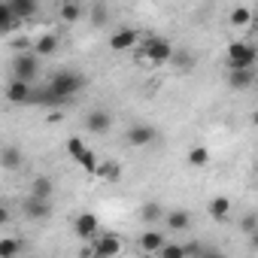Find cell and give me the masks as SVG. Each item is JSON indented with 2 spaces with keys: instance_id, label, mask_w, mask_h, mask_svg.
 Masks as SVG:
<instances>
[{
  "instance_id": "4",
  "label": "cell",
  "mask_w": 258,
  "mask_h": 258,
  "mask_svg": "<svg viewBox=\"0 0 258 258\" xmlns=\"http://www.w3.org/2000/svg\"><path fill=\"white\" fill-rule=\"evenodd\" d=\"M13 73L19 76V79H25V82H34V76L40 73V55L34 52V55H16V61H13Z\"/></svg>"
},
{
  "instance_id": "15",
  "label": "cell",
  "mask_w": 258,
  "mask_h": 258,
  "mask_svg": "<svg viewBox=\"0 0 258 258\" xmlns=\"http://www.w3.org/2000/svg\"><path fill=\"white\" fill-rule=\"evenodd\" d=\"M22 161H25V155H22V149H19V146H4V152H0V164H4L7 170L22 167Z\"/></svg>"
},
{
  "instance_id": "22",
  "label": "cell",
  "mask_w": 258,
  "mask_h": 258,
  "mask_svg": "<svg viewBox=\"0 0 258 258\" xmlns=\"http://www.w3.org/2000/svg\"><path fill=\"white\" fill-rule=\"evenodd\" d=\"M31 191H34V195H40V198H52L55 182H52L49 176H37V179H34V185H31Z\"/></svg>"
},
{
  "instance_id": "32",
  "label": "cell",
  "mask_w": 258,
  "mask_h": 258,
  "mask_svg": "<svg viewBox=\"0 0 258 258\" xmlns=\"http://www.w3.org/2000/svg\"><path fill=\"white\" fill-rule=\"evenodd\" d=\"M91 22H94V25H103V22H106V10H103V7H94V10H91Z\"/></svg>"
},
{
  "instance_id": "26",
  "label": "cell",
  "mask_w": 258,
  "mask_h": 258,
  "mask_svg": "<svg viewBox=\"0 0 258 258\" xmlns=\"http://www.w3.org/2000/svg\"><path fill=\"white\" fill-rule=\"evenodd\" d=\"M19 252H22V243L19 240H10V237L0 240V258H16Z\"/></svg>"
},
{
  "instance_id": "25",
  "label": "cell",
  "mask_w": 258,
  "mask_h": 258,
  "mask_svg": "<svg viewBox=\"0 0 258 258\" xmlns=\"http://www.w3.org/2000/svg\"><path fill=\"white\" fill-rule=\"evenodd\" d=\"M76 161H79V164H82V170H88V173H97V167H100V158H97L91 149H85Z\"/></svg>"
},
{
  "instance_id": "23",
  "label": "cell",
  "mask_w": 258,
  "mask_h": 258,
  "mask_svg": "<svg viewBox=\"0 0 258 258\" xmlns=\"http://www.w3.org/2000/svg\"><path fill=\"white\" fill-rule=\"evenodd\" d=\"M61 19L64 22H79L82 19V7L76 4V0H67V4L61 7Z\"/></svg>"
},
{
  "instance_id": "14",
  "label": "cell",
  "mask_w": 258,
  "mask_h": 258,
  "mask_svg": "<svg viewBox=\"0 0 258 258\" xmlns=\"http://www.w3.org/2000/svg\"><path fill=\"white\" fill-rule=\"evenodd\" d=\"M164 222H167L170 231H188L191 216H188L185 210H170V213H164Z\"/></svg>"
},
{
  "instance_id": "5",
  "label": "cell",
  "mask_w": 258,
  "mask_h": 258,
  "mask_svg": "<svg viewBox=\"0 0 258 258\" xmlns=\"http://www.w3.org/2000/svg\"><path fill=\"white\" fill-rule=\"evenodd\" d=\"M22 210H25L28 219H37V222H40V219H49V216H52V198H40V195L31 191V195L25 198Z\"/></svg>"
},
{
  "instance_id": "8",
  "label": "cell",
  "mask_w": 258,
  "mask_h": 258,
  "mask_svg": "<svg viewBox=\"0 0 258 258\" xmlns=\"http://www.w3.org/2000/svg\"><path fill=\"white\" fill-rule=\"evenodd\" d=\"M124 140L131 143V146H149L155 140V127L152 124H131V127H127V134H124Z\"/></svg>"
},
{
  "instance_id": "34",
  "label": "cell",
  "mask_w": 258,
  "mask_h": 258,
  "mask_svg": "<svg viewBox=\"0 0 258 258\" xmlns=\"http://www.w3.org/2000/svg\"><path fill=\"white\" fill-rule=\"evenodd\" d=\"M252 234H255V237H252V243H255V246H258V231H252Z\"/></svg>"
},
{
  "instance_id": "28",
  "label": "cell",
  "mask_w": 258,
  "mask_h": 258,
  "mask_svg": "<svg viewBox=\"0 0 258 258\" xmlns=\"http://www.w3.org/2000/svg\"><path fill=\"white\" fill-rule=\"evenodd\" d=\"M170 64H176L179 70H188V67L195 64V58H191V52H173V58H170Z\"/></svg>"
},
{
  "instance_id": "13",
  "label": "cell",
  "mask_w": 258,
  "mask_h": 258,
  "mask_svg": "<svg viewBox=\"0 0 258 258\" xmlns=\"http://www.w3.org/2000/svg\"><path fill=\"white\" fill-rule=\"evenodd\" d=\"M10 7H13V13H16L22 22H28V19H34V16H37L40 0H10Z\"/></svg>"
},
{
  "instance_id": "35",
  "label": "cell",
  "mask_w": 258,
  "mask_h": 258,
  "mask_svg": "<svg viewBox=\"0 0 258 258\" xmlns=\"http://www.w3.org/2000/svg\"><path fill=\"white\" fill-rule=\"evenodd\" d=\"M255 76H258V73H255Z\"/></svg>"
},
{
  "instance_id": "24",
  "label": "cell",
  "mask_w": 258,
  "mask_h": 258,
  "mask_svg": "<svg viewBox=\"0 0 258 258\" xmlns=\"http://www.w3.org/2000/svg\"><path fill=\"white\" fill-rule=\"evenodd\" d=\"M249 22H252V10H249V7H237V10L231 13V25H234V28H246Z\"/></svg>"
},
{
  "instance_id": "12",
  "label": "cell",
  "mask_w": 258,
  "mask_h": 258,
  "mask_svg": "<svg viewBox=\"0 0 258 258\" xmlns=\"http://www.w3.org/2000/svg\"><path fill=\"white\" fill-rule=\"evenodd\" d=\"M91 252H94L97 258H109V255H118V252H121V240H118V237H112V234H103V237H97V240H94Z\"/></svg>"
},
{
  "instance_id": "31",
  "label": "cell",
  "mask_w": 258,
  "mask_h": 258,
  "mask_svg": "<svg viewBox=\"0 0 258 258\" xmlns=\"http://www.w3.org/2000/svg\"><path fill=\"white\" fill-rule=\"evenodd\" d=\"M240 228H243V234H252V231H258V216H255V213H249V216H243V222H240Z\"/></svg>"
},
{
  "instance_id": "33",
  "label": "cell",
  "mask_w": 258,
  "mask_h": 258,
  "mask_svg": "<svg viewBox=\"0 0 258 258\" xmlns=\"http://www.w3.org/2000/svg\"><path fill=\"white\" fill-rule=\"evenodd\" d=\"M252 124H255V127H258V109H255V112H252Z\"/></svg>"
},
{
  "instance_id": "11",
  "label": "cell",
  "mask_w": 258,
  "mask_h": 258,
  "mask_svg": "<svg viewBox=\"0 0 258 258\" xmlns=\"http://www.w3.org/2000/svg\"><path fill=\"white\" fill-rule=\"evenodd\" d=\"M252 82H258V76L252 73V67H231V70H228V85H231L234 91H243V88H249Z\"/></svg>"
},
{
  "instance_id": "9",
  "label": "cell",
  "mask_w": 258,
  "mask_h": 258,
  "mask_svg": "<svg viewBox=\"0 0 258 258\" xmlns=\"http://www.w3.org/2000/svg\"><path fill=\"white\" fill-rule=\"evenodd\" d=\"M137 40H140V34H137L134 28H124V31H115V34L109 37V49H112V52H127V49L137 46Z\"/></svg>"
},
{
  "instance_id": "27",
  "label": "cell",
  "mask_w": 258,
  "mask_h": 258,
  "mask_svg": "<svg viewBox=\"0 0 258 258\" xmlns=\"http://www.w3.org/2000/svg\"><path fill=\"white\" fill-rule=\"evenodd\" d=\"M140 216H143V222H155V219H161L164 213H161L158 204H143V207H140Z\"/></svg>"
},
{
  "instance_id": "16",
  "label": "cell",
  "mask_w": 258,
  "mask_h": 258,
  "mask_svg": "<svg viewBox=\"0 0 258 258\" xmlns=\"http://www.w3.org/2000/svg\"><path fill=\"white\" fill-rule=\"evenodd\" d=\"M34 52H37L40 58H49V55H55V52H58V37H55V34H43V37L34 43Z\"/></svg>"
},
{
  "instance_id": "29",
  "label": "cell",
  "mask_w": 258,
  "mask_h": 258,
  "mask_svg": "<svg viewBox=\"0 0 258 258\" xmlns=\"http://www.w3.org/2000/svg\"><path fill=\"white\" fill-rule=\"evenodd\" d=\"M161 255L164 258H182V255H188V249L185 246H176V243H164L161 246Z\"/></svg>"
},
{
  "instance_id": "18",
  "label": "cell",
  "mask_w": 258,
  "mask_h": 258,
  "mask_svg": "<svg viewBox=\"0 0 258 258\" xmlns=\"http://www.w3.org/2000/svg\"><path fill=\"white\" fill-rule=\"evenodd\" d=\"M207 210H210L213 219H225V216L231 213V198H225V195H222V198H213Z\"/></svg>"
},
{
  "instance_id": "7",
  "label": "cell",
  "mask_w": 258,
  "mask_h": 258,
  "mask_svg": "<svg viewBox=\"0 0 258 258\" xmlns=\"http://www.w3.org/2000/svg\"><path fill=\"white\" fill-rule=\"evenodd\" d=\"M97 228H100V222H97V216H94V213H79V216L73 219V234H76V237H82V240L97 237Z\"/></svg>"
},
{
  "instance_id": "6",
  "label": "cell",
  "mask_w": 258,
  "mask_h": 258,
  "mask_svg": "<svg viewBox=\"0 0 258 258\" xmlns=\"http://www.w3.org/2000/svg\"><path fill=\"white\" fill-rule=\"evenodd\" d=\"M34 88H31V82H25V79H19V76H13V82L7 85V100L10 103H34Z\"/></svg>"
},
{
  "instance_id": "2",
  "label": "cell",
  "mask_w": 258,
  "mask_h": 258,
  "mask_svg": "<svg viewBox=\"0 0 258 258\" xmlns=\"http://www.w3.org/2000/svg\"><path fill=\"white\" fill-rule=\"evenodd\" d=\"M255 61H258V49L252 46V43H231L228 46V70L231 67H255Z\"/></svg>"
},
{
  "instance_id": "17",
  "label": "cell",
  "mask_w": 258,
  "mask_h": 258,
  "mask_svg": "<svg viewBox=\"0 0 258 258\" xmlns=\"http://www.w3.org/2000/svg\"><path fill=\"white\" fill-rule=\"evenodd\" d=\"M22 19L13 13V7H10V0H4V4H0V31H4V34H10L16 25H19Z\"/></svg>"
},
{
  "instance_id": "19",
  "label": "cell",
  "mask_w": 258,
  "mask_h": 258,
  "mask_svg": "<svg viewBox=\"0 0 258 258\" xmlns=\"http://www.w3.org/2000/svg\"><path fill=\"white\" fill-rule=\"evenodd\" d=\"M140 246H143V252H161L164 237H161L158 231H146V234L140 237Z\"/></svg>"
},
{
  "instance_id": "30",
  "label": "cell",
  "mask_w": 258,
  "mask_h": 258,
  "mask_svg": "<svg viewBox=\"0 0 258 258\" xmlns=\"http://www.w3.org/2000/svg\"><path fill=\"white\" fill-rule=\"evenodd\" d=\"M85 149H88V146L82 143V137H70V140H67V152L73 155V161H76V158H79V155H82Z\"/></svg>"
},
{
  "instance_id": "21",
  "label": "cell",
  "mask_w": 258,
  "mask_h": 258,
  "mask_svg": "<svg viewBox=\"0 0 258 258\" xmlns=\"http://www.w3.org/2000/svg\"><path fill=\"white\" fill-rule=\"evenodd\" d=\"M188 164H191V167H207V164H210V149H204V146H191V152H188Z\"/></svg>"
},
{
  "instance_id": "3",
  "label": "cell",
  "mask_w": 258,
  "mask_h": 258,
  "mask_svg": "<svg viewBox=\"0 0 258 258\" xmlns=\"http://www.w3.org/2000/svg\"><path fill=\"white\" fill-rule=\"evenodd\" d=\"M143 58H146L149 64H167V61L173 58V46H170L167 40H161V37H152V40H146Z\"/></svg>"
},
{
  "instance_id": "20",
  "label": "cell",
  "mask_w": 258,
  "mask_h": 258,
  "mask_svg": "<svg viewBox=\"0 0 258 258\" xmlns=\"http://www.w3.org/2000/svg\"><path fill=\"white\" fill-rule=\"evenodd\" d=\"M94 176L115 182V179L121 176V167H118V161H100V167H97V173H94Z\"/></svg>"
},
{
  "instance_id": "10",
  "label": "cell",
  "mask_w": 258,
  "mask_h": 258,
  "mask_svg": "<svg viewBox=\"0 0 258 258\" xmlns=\"http://www.w3.org/2000/svg\"><path fill=\"white\" fill-rule=\"evenodd\" d=\"M85 127H88L91 134H106L109 127H112V115L106 109H91L85 115Z\"/></svg>"
},
{
  "instance_id": "1",
  "label": "cell",
  "mask_w": 258,
  "mask_h": 258,
  "mask_svg": "<svg viewBox=\"0 0 258 258\" xmlns=\"http://www.w3.org/2000/svg\"><path fill=\"white\" fill-rule=\"evenodd\" d=\"M49 88L61 97V103L64 100H70L73 94H79L82 88H85V76L82 73H76V70H58L52 79H49Z\"/></svg>"
}]
</instances>
